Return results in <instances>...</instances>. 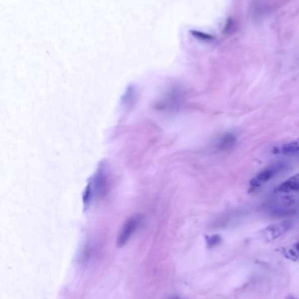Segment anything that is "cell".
Masks as SVG:
<instances>
[{"mask_svg":"<svg viewBox=\"0 0 299 299\" xmlns=\"http://www.w3.org/2000/svg\"><path fill=\"white\" fill-rule=\"evenodd\" d=\"M285 165L284 163H275L273 165L268 166L250 181V187L252 189H257L261 186L269 182L277 174L280 173L282 170L285 169Z\"/></svg>","mask_w":299,"mask_h":299,"instance_id":"obj_1","label":"cell"},{"mask_svg":"<svg viewBox=\"0 0 299 299\" xmlns=\"http://www.w3.org/2000/svg\"><path fill=\"white\" fill-rule=\"evenodd\" d=\"M290 227H291V224L287 221L274 224L266 227L263 231L262 237L265 242H271L285 234L290 229Z\"/></svg>","mask_w":299,"mask_h":299,"instance_id":"obj_2","label":"cell"},{"mask_svg":"<svg viewBox=\"0 0 299 299\" xmlns=\"http://www.w3.org/2000/svg\"><path fill=\"white\" fill-rule=\"evenodd\" d=\"M139 221L140 219L134 217V218H132V219L128 220V222H126L124 227L121 230V234H119V237H118V247H122L128 242V240L131 237L132 234H134L135 229L137 228Z\"/></svg>","mask_w":299,"mask_h":299,"instance_id":"obj_3","label":"cell"},{"mask_svg":"<svg viewBox=\"0 0 299 299\" xmlns=\"http://www.w3.org/2000/svg\"><path fill=\"white\" fill-rule=\"evenodd\" d=\"M272 152L276 155H293L298 153L299 152V138L285 144H279L273 148Z\"/></svg>","mask_w":299,"mask_h":299,"instance_id":"obj_4","label":"cell"},{"mask_svg":"<svg viewBox=\"0 0 299 299\" xmlns=\"http://www.w3.org/2000/svg\"><path fill=\"white\" fill-rule=\"evenodd\" d=\"M299 191V173L291 177L287 181L283 182L277 188V193H292Z\"/></svg>","mask_w":299,"mask_h":299,"instance_id":"obj_5","label":"cell"},{"mask_svg":"<svg viewBox=\"0 0 299 299\" xmlns=\"http://www.w3.org/2000/svg\"><path fill=\"white\" fill-rule=\"evenodd\" d=\"M236 143V137L234 134L226 133L219 138L218 146L220 150H228L234 146Z\"/></svg>","mask_w":299,"mask_h":299,"instance_id":"obj_6","label":"cell"},{"mask_svg":"<svg viewBox=\"0 0 299 299\" xmlns=\"http://www.w3.org/2000/svg\"><path fill=\"white\" fill-rule=\"evenodd\" d=\"M285 256L288 259L293 260L296 261L299 258V242L295 243L292 246L291 249H289L287 252L285 253Z\"/></svg>","mask_w":299,"mask_h":299,"instance_id":"obj_7","label":"cell"},{"mask_svg":"<svg viewBox=\"0 0 299 299\" xmlns=\"http://www.w3.org/2000/svg\"><path fill=\"white\" fill-rule=\"evenodd\" d=\"M192 35L196 37L197 39L204 41H212L214 39V37L208 34V33H201V32H197V31H192Z\"/></svg>","mask_w":299,"mask_h":299,"instance_id":"obj_8","label":"cell"},{"mask_svg":"<svg viewBox=\"0 0 299 299\" xmlns=\"http://www.w3.org/2000/svg\"><path fill=\"white\" fill-rule=\"evenodd\" d=\"M220 242H221V237L219 235H217V234L207 238V244H208L210 248L214 247L216 245H219Z\"/></svg>","mask_w":299,"mask_h":299,"instance_id":"obj_9","label":"cell"},{"mask_svg":"<svg viewBox=\"0 0 299 299\" xmlns=\"http://www.w3.org/2000/svg\"><path fill=\"white\" fill-rule=\"evenodd\" d=\"M232 26H233L232 19H227L226 25H225V30H224V32H225V33H229V30L232 28Z\"/></svg>","mask_w":299,"mask_h":299,"instance_id":"obj_10","label":"cell"},{"mask_svg":"<svg viewBox=\"0 0 299 299\" xmlns=\"http://www.w3.org/2000/svg\"><path fill=\"white\" fill-rule=\"evenodd\" d=\"M285 299H297V298H295V297H294V296L288 295V296H287V297H286V298H285Z\"/></svg>","mask_w":299,"mask_h":299,"instance_id":"obj_11","label":"cell"}]
</instances>
